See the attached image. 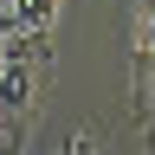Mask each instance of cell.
<instances>
[{
    "mask_svg": "<svg viewBox=\"0 0 155 155\" xmlns=\"http://www.w3.org/2000/svg\"><path fill=\"white\" fill-rule=\"evenodd\" d=\"M45 84V32H7L0 39V116L32 110Z\"/></svg>",
    "mask_w": 155,
    "mask_h": 155,
    "instance_id": "1",
    "label": "cell"
},
{
    "mask_svg": "<svg viewBox=\"0 0 155 155\" xmlns=\"http://www.w3.org/2000/svg\"><path fill=\"white\" fill-rule=\"evenodd\" d=\"M58 0H0V39L7 32H52Z\"/></svg>",
    "mask_w": 155,
    "mask_h": 155,
    "instance_id": "2",
    "label": "cell"
},
{
    "mask_svg": "<svg viewBox=\"0 0 155 155\" xmlns=\"http://www.w3.org/2000/svg\"><path fill=\"white\" fill-rule=\"evenodd\" d=\"M136 7H142V45L155 52V0H136Z\"/></svg>",
    "mask_w": 155,
    "mask_h": 155,
    "instance_id": "3",
    "label": "cell"
},
{
    "mask_svg": "<svg viewBox=\"0 0 155 155\" xmlns=\"http://www.w3.org/2000/svg\"><path fill=\"white\" fill-rule=\"evenodd\" d=\"M149 104H155V52H149Z\"/></svg>",
    "mask_w": 155,
    "mask_h": 155,
    "instance_id": "4",
    "label": "cell"
},
{
    "mask_svg": "<svg viewBox=\"0 0 155 155\" xmlns=\"http://www.w3.org/2000/svg\"><path fill=\"white\" fill-rule=\"evenodd\" d=\"M65 155H91V142H71V149H65Z\"/></svg>",
    "mask_w": 155,
    "mask_h": 155,
    "instance_id": "5",
    "label": "cell"
}]
</instances>
